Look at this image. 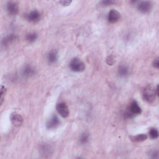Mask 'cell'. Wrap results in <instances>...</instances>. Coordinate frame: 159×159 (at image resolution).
<instances>
[{
    "label": "cell",
    "instance_id": "277c9868",
    "mask_svg": "<svg viewBox=\"0 0 159 159\" xmlns=\"http://www.w3.org/2000/svg\"><path fill=\"white\" fill-rule=\"evenodd\" d=\"M152 8V5L150 2H141L137 4L138 10L142 13H149Z\"/></svg>",
    "mask_w": 159,
    "mask_h": 159
},
{
    "label": "cell",
    "instance_id": "ffe728a7",
    "mask_svg": "<svg viewBox=\"0 0 159 159\" xmlns=\"http://www.w3.org/2000/svg\"><path fill=\"white\" fill-rule=\"evenodd\" d=\"M115 62L114 58L113 55H109L107 58H106V63H108V65L109 66H113L114 64V63Z\"/></svg>",
    "mask_w": 159,
    "mask_h": 159
},
{
    "label": "cell",
    "instance_id": "5b68a950",
    "mask_svg": "<svg viewBox=\"0 0 159 159\" xmlns=\"http://www.w3.org/2000/svg\"><path fill=\"white\" fill-rule=\"evenodd\" d=\"M7 11L11 16H15L19 11V6L16 2H8L6 6Z\"/></svg>",
    "mask_w": 159,
    "mask_h": 159
},
{
    "label": "cell",
    "instance_id": "7402d4cb",
    "mask_svg": "<svg viewBox=\"0 0 159 159\" xmlns=\"http://www.w3.org/2000/svg\"><path fill=\"white\" fill-rule=\"evenodd\" d=\"M101 3L103 5H105V6H108V5H111L114 3H115L113 1H111V0H106V1H102L101 2Z\"/></svg>",
    "mask_w": 159,
    "mask_h": 159
},
{
    "label": "cell",
    "instance_id": "8992f818",
    "mask_svg": "<svg viewBox=\"0 0 159 159\" xmlns=\"http://www.w3.org/2000/svg\"><path fill=\"white\" fill-rule=\"evenodd\" d=\"M59 124H60V121L58 117L56 115H53L47 121L46 126H47V128H48L49 129H52L56 128Z\"/></svg>",
    "mask_w": 159,
    "mask_h": 159
},
{
    "label": "cell",
    "instance_id": "ba28073f",
    "mask_svg": "<svg viewBox=\"0 0 159 159\" xmlns=\"http://www.w3.org/2000/svg\"><path fill=\"white\" fill-rule=\"evenodd\" d=\"M10 119L12 124L16 127H19L21 125L23 122L22 117L16 113H13L11 114Z\"/></svg>",
    "mask_w": 159,
    "mask_h": 159
},
{
    "label": "cell",
    "instance_id": "9a60e30c",
    "mask_svg": "<svg viewBox=\"0 0 159 159\" xmlns=\"http://www.w3.org/2000/svg\"><path fill=\"white\" fill-rule=\"evenodd\" d=\"M17 39V37L14 34H11L6 37L3 40V45L5 46H7L12 44L13 42H14Z\"/></svg>",
    "mask_w": 159,
    "mask_h": 159
},
{
    "label": "cell",
    "instance_id": "cb8c5ba5",
    "mask_svg": "<svg viewBox=\"0 0 159 159\" xmlns=\"http://www.w3.org/2000/svg\"><path fill=\"white\" fill-rule=\"evenodd\" d=\"M150 155H151V157L152 158H158V152L157 150H153V151L150 152Z\"/></svg>",
    "mask_w": 159,
    "mask_h": 159
},
{
    "label": "cell",
    "instance_id": "e0dca14e",
    "mask_svg": "<svg viewBox=\"0 0 159 159\" xmlns=\"http://www.w3.org/2000/svg\"><path fill=\"white\" fill-rule=\"evenodd\" d=\"M89 139V134L87 132L82 133L80 137V142L82 144H86Z\"/></svg>",
    "mask_w": 159,
    "mask_h": 159
},
{
    "label": "cell",
    "instance_id": "5bb4252c",
    "mask_svg": "<svg viewBox=\"0 0 159 159\" xmlns=\"http://www.w3.org/2000/svg\"><path fill=\"white\" fill-rule=\"evenodd\" d=\"M47 60L50 63H55L58 60V53L56 50L50 51L47 55Z\"/></svg>",
    "mask_w": 159,
    "mask_h": 159
},
{
    "label": "cell",
    "instance_id": "d4e9b609",
    "mask_svg": "<svg viewBox=\"0 0 159 159\" xmlns=\"http://www.w3.org/2000/svg\"><path fill=\"white\" fill-rule=\"evenodd\" d=\"M72 1H62L60 2V3L62 5V6H69L71 4Z\"/></svg>",
    "mask_w": 159,
    "mask_h": 159
},
{
    "label": "cell",
    "instance_id": "8fae6325",
    "mask_svg": "<svg viewBox=\"0 0 159 159\" xmlns=\"http://www.w3.org/2000/svg\"><path fill=\"white\" fill-rule=\"evenodd\" d=\"M41 14L37 10L32 11L27 15V19L30 22H36L39 20Z\"/></svg>",
    "mask_w": 159,
    "mask_h": 159
},
{
    "label": "cell",
    "instance_id": "d6986e66",
    "mask_svg": "<svg viewBox=\"0 0 159 159\" xmlns=\"http://www.w3.org/2000/svg\"><path fill=\"white\" fill-rule=\"evenodd\" d=\"M149 136L152 139H155L158 137V130L155 128H152L149 131Z\"/></svg>",
    "mask_w": 159,
    "mask_h": 159
},
{
    "label": "cell",
    "instance_id": "30bf717a",
    "mask_svg": "<svg viewBox=\"0 0 159 159\" xmlns=\"http://www.w3.org/2000/svg\"><path fill=\"white\" fill-rule=\"evenodd\" d=\"M52 149L49 144H44L41 145L40 147V152L41 155H44V157H47V156H49L52 153Z\"/></svg>",
    "mask_w": 159,
    "mask_h": 159
},
{
    "label": "cell",
    "instance_id": "ac0fdd59",
    "mask_svg": "<svg viewBox=\"0 0 159 159\" xmlns=\"http://www.w3.org/2000/svg\"><path fill=\"white\" fill-rule=\"evenodd\" d=\"M147 137L146 134H139V135H137V136L133 137V140L136 142H142V141H145L147 139Z\"/></svg>",
    "mask_w": 159,
    "mask_h": 159
},
{
    "label": "cell",
    "instance_id": "4fadbf2b",
    "mask_svg": "<svg viewBox=\"0 0 159 159\" xmlns=\"http://www.w3.org/2000/svg\"><path fill=\"white\" fill-rule=\"evenodd\" d=\"M129 72V69L125 65H121L117 69V74L121 77H124L128 75Z\"/></svg>",
    "mask_w": 159,
    "mask_h": 159
},
{
    "label": "cell",
    "instance_id": "52a82bcc",
    "mask_svg": "<svg viewBox=\"0 0 159 159\" xmlns=\"http://www.w3.org/2000/svg\"><path fill=\"white\" fill-rule=\"evenodd\" d=\"M128 112L133 116H134V115L140 114L142 112V109H141L140 106L139 105V104L137 103V102L136 101H134L130 104Z\"/></svg>",
    "mask_w": 159,
    "mask_h": 159
},
{
    "label": "cell",
    "instance_id": "44dd1931",
    "mask_svg": "<svg viewBox=\"0 0 159 159\" xmlns=\"http://www.w3.org/2000/svg\"><path fill=\"white\" fill-rule=\"evenodd\" d=\"M6 92V89L5 88V87L4 86H2V88H1V105H2L3 102V100H4V95H5Z\"/></svg>",
    "mask_w": 159,
    "mask_h": 159
},
{
    "label": "cell",
    "instance_id": "7a4b0ae2",
    "mask_svg": "<svg viewBox=\"0 0 159 159\" xmlns=\"http://www.w3.org/2000/svg\"><path fill=\"white\" fill-rule=\"evenodd\" d=\"M70 68L73 72H81L85 69V65L80 59L74 58L70 63Z\"/></svg>",
    "mask_w": 159,
    "mask_h": 159
},
{
    "label": "cell",
    "instance_id": "2e32d148",
    "mask_svg": "<svg viewBox=\"0 0 159 159\" xmlns=\"http://www.w3.org/2000/svg\"><path fill=\"white\" fill-rule=\"evenodd\" d=\"M38 39V35L36 33H30L26 35V40L30 43H33Z\"/></svg>",
    "mask_w": 159,
    "mask_h": 159
},
{
    "label": "cell",
    "instance_id": "9c48e42d",
    "mask_svg": "<svg viewBox=\"0 0 159 159\" xmlns=\"http://www.w3.org/2000/svg\"><path fill=\"white\" fill-rule=\"evenodd\" d=\"M120 18V13L115 10H112L108 14V20L110 23H115L119 20Z\"/></svg>",
    "mask_w": 159,
    "mask_h": 159
},
{
    "label": "cell",
    "instance_id": "7c38bea8",
    "mask_svg": "<svg viewBox=\"0 0 159 159\" xmlns=\"http://www.w3.org/2000/svg\"><path fill=\"white\" fill-rule=\"evenodd\" d=\"M22 74L25 77H30L35 74V69L31 66L27 65L22 69Z\"/></svg>",
    "mask_w": 159,
    "mask_h": 159
},
{
    "label": "cell",
    "instance_id": "3957f363",
    "mask_svg": "<svg viewBox=\"0 0 159 159\" xmlns=\"http://www.w3.org/2000/svg\"><path fill=\"white\" fill-rule=\"evenodd\" d=\"M58 113L62 117H67L69 115V109L67 105L65 103H60L56 106Z\"/></svg>",
    "mask_w": 159,
    "mask_h": 159
},
{
    "label": "cell",
    "instance_id": "603a6c76",
    "mask_svg": "<svg viewBox=\"0 0 159 159\" xmlns=\"http://www.w3.org/2000/svg\"><path fill=\"white\" fill-rule=\"evenodd\" d=\"M153 66L156 68V69H158L159 67V60H158V58H155L153 62Z\"/></svg>",
    "mask_w": 159,
    "mask_h": 159
},
{
    "label": "cell",
    "instance_id": "6da1fadb",
    "mask_svg": "<svg viewBox=\"0 0 159 159\" xmlns=\"http://www.w3.org/2000/svg\"><path fill=\"white\" fill-rule=\"evenodd\" d=\"M158 95V86L155 88L152 85H148L144 90L143 97L145 101L149 103L154 102L157 96Z\"/></svg>",
    "mask_w": 159,
    "mask_h": 159
}]
</instances>
